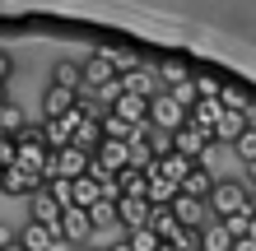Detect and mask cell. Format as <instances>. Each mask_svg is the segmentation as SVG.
<instances>
[{
  "instance_id": "cell-1",
  "label": "cell",
  "mask_w": 256,
  "mask_h": 251,
  "mask_svg": "<svg viewBox=\"0 0 256 251\" xmlns=\"http://www.w3.org/2000/svg\"><path fill=\"white\" fill-rule=\"evenodd\" d=\"M210 214L214 219H228V214H252V186H242L238 177H228V182H214V191H210Z\"/></svg>"
},
{
  "instance_id": "cell-2",
  "label": "cell",
  "mask_w": 256,
  "mask_h": 251,
  "mask_svg": "<svg viewBox=\"0 0 256 251\" xmlns=\"http://www.w3.org/2000/svg\"><path fill=\"white\" fill-rule=\"evenodd\" d=\"M88 168H94V154H84V149H56L47 158V168H42V182H74V177H84Z\"/></svg>"
},
{
  "instance_id": "cell-3",
  "label": "cell",
  "mask_w": 256,
  "mask_h": 251,
  "mask_svg": "<svg viewBox=\"0 0 256 251\" xmlns=\"http://www.w3.org/2000/svg\"><path fill=\"white\" fill-rule=\"evenodd\" d=\"M182 126H186V107L172 93H154V98H149V130L172 135V130H182Z\"/></svg>"
},
{
  "instance_id": "cell-4",
  "label": "cell",
  "mask_w": 256,
  "mask_h": 251,
  "mask_svg": "<svg viewBox=\"0 0 256 251\" xmlns=\"http://www.w3.org/2000/svg\"><path fill=\"white\" fill-rule=\"evenodd\" d=\"M47 158H52V149H47V140H42V126H28L24 135L14 140V163H19V168L42 172V168H47Z\"/></svg>"
},
{
  "instance_id": "cell-5",
  "label": "cell",
  "mask_w": 256,
  "mask_h": 251,
  "mask_svg": "<svg viewBox=\"0 0 256 251\" xmlns=\"http://www.w3.org/2000/svg\"><path fill=\"white\" fill-rule=\"evenodd\" d=\"M130 163V144H122V140H102L98 149H94V168L88 172H98V177H116Z\"/></svg>"
},
{
  "instance_id": "cell-6",
  "label": "cell",
  "mask_w": 256,
  "mask_h": 251,
  "mask_svg": "<svg viewBox=\"0 0 256 251\" xmlns=\"http://www.w3.org/2000/svg\"><path fill=\"white\" fill-rule=\"evenodd\" d=\"M108 84H116V70L108 61V51H94L84 61V88H80V98H94L98 88H108Z\"/></svg>"
},
{
  "instance_id": "cell-7",
  "label": "cell",
  "mask_w": 256,
  "mask_h": 251,
  "mask_svg": "<svg viewBox=\"0 0 256 251\" xmlns=\"http://www.w3.org/2000/svg\"><path fill=\"white\" fill-rule=\"evenodd\" d=\"M116 88H122V93H130V98H144V102L154 98V93H163L154 65H140V70H130V75H116Z\"/></svg>"
},
{
  "instance_id": "cell-8",
  "label": "cell",
  "mask_w": 256,
  "mask_h": 251,
  "mask_svg": "<svg viewBox=\"0 0 256 251\" xmlns=\"http://www.w3.org/2000/svg\"><path fill=\"white\" fill-rule=\"evenodd\" d=\"M168 210H172V219H177V224H182L186 233H200V228L210 224V219H214L205 200H191V196H177V200L168 205Z\"/></svg>"
},
{
  "instance_id": "cell-9",
  "label": "cell",
  "mask_w": 256,
  "mask_h": 251,
  "mask_svg": "<svg viewBox=\"0 0 256 251\" xmlns=\"http://www.w3.org/2000/svg\"><path fill=\"white\" fill-rule=\"evenodd\" d=\"M42 186H47V182H42V172H28L19 163L0 172V191H5V196H38Z\"/></svg>"
},
{
  "instance_id": "cell-10",
  "label": "cell",
  "mask_w": 256,
  "mask_h": 251,
  "mask_svg": "<svg viewBox=\"0 0 256 251\" xmlns=\"http://www.w3.org/2000/svg\"><path fill=\"white\" fill-rule=\"evenodd\" d=\"M28 224H42L47 233H56V238H61V205L47 196V186H42L38 196L28 200Z\"/></svg>"
},
{
  "instance_id": "cell-11",
  "label": "cell",
  "mask_w": 256,
  "mask_h": 251,
  "mask_svg": "<svg viewBox=\"0 0 256 251\" xmlns=\"http://www.w3.org/2000/svg\"><path fill=\"white\" fill-rule=\"evenodd\" d=\"M219 121H224V102H219V98H200V102L186 112V126H196V130L210 135V140H214V126H219Z\"/></svg>"
},
{
  "instance_id": "cell-12",
  "label": "cell",
  "mask_w": 256,
  "mask_h": 251,
  "mask_svg": "<svg viewBox=\"0 0 256 251\" xmlns=\"http://www.w3.org/2000/svg\"><path fill=\"white\" fill-rule=\"evenodd\" d=\"M102 200V191H98V177L94 172H84V177H74L70 182V210H94V205Z\"/></svg>"
},
{
  "instance_id": "cell-13",
  "label": "cell",
  "mask_w": 256,
  "mask_h": 251,
  "mask_svg": "<svg viewBox=\"0 0 256 251\" xmlns=\"http://www.w3.org/2000/svg\"><path fill=\"white\" fill-rule=\"evenodd\" d=\"M149 210H154L149 200H130V196H122V200H116V224H122L126 233H135V228L149 224Z\"/></svg>"
},
{
  "instance_id": "cell-14",
  "label": "cell",
  "mask_w": 256,
  "mask_h": 251,
  "mask_svg": "<svg viewBox=\"0 0 256 251\" xmlns=\"http://www.w3.org/2000/svg\"><path fill=\"white\" fill-rule=\"evenodd\" d=\"M210 191H214V172H210V163H196L186 172V182L177 196H191V200H210Z\"/></svg>"
},
{
  "instance_id": "cell-15",
  "label": "cell",
  "mask_w": 256,
  "mask_h": 251,
  "mask_svg": "<svg viewBox=\"0 0 256 251\" xmlns=\"http://www.w3.org/2000/svg\"><path fill=\"white\" fill-rule=\"evenodd\" d=\"M61 238L74 242V247H84L88 238H94V228H88V214H84V210H61Z\"/></svg>"
},
{
  "instance_id": "cell-16",
  "label": "cell",
  "mask_w": 256,
  "mask_h": 251,
  "mask_svg": "<svg viewBox=\"0 0 256 251\" xmlns=\"http://www.w3.org/2000/svg\"><path fill=\"white\" fill-rule=\"evenodd\" d=\"M74 98H80V93H70V88H56V84H47V93H42V121H56V116H66V112L74 107Z\"/></svg>"
},
{
  "instance_id": "cell-17",
  "label": "cell",
  "mask_w": 256,
  "mask_h": 251,
  "mask_svg": "<svg viewBox=\"0 0 256 251\" xmlns=\"http://www.w3.org/2000/svg\"><path fill=\"white\" fill-rule=\"evenodd\" d=\"M247 126H252V121H247V112H228V107H224V121L214 126V144H238Z\"/></svg>"
},
{
  "instance_id": "cell-18",
  "label": "cell",
  "mask_w": 256,
  "mask_h": 251,
  "mask_svg": "<svg viewBox=\"0 0 256 251\" xmlns=\"http://www.w3.org/2000/svg\"><path fill=\"white\" fill-rule=\"evenodd\" d=\"M191 168H196V163H191V158H182V154H168V158H158V163H154V172L163 177V182H172L177 191H182V182H186Z\"/></svg>"
},
{
  "instance_id": "cell-19",
  "label": "cell",
  "mask_w": 256,
  "mask_h": 251,
  "mask_svg": "<svg viewBox=\"0 0 256 251\" xmlns=\"http://www.w3.org/2000/svg\"><path fill=\"white\" fill-rule=\"evenodd\" d=\"M52 84H56V88H70V93H80V88H84V65H80V61H56Z\"/></svg>"
},
{
  "instance_id": "cell-20",
  "label": "cell",
  "mask_w": 256,
  "mask_h": 251,
  "mask_svg": "<svg viewBox=\"0 0 256 251\" xmlns=\"http://www.w3.org/2000/svg\"><path fill=\"white\" fill-rule=\"evenodd\" d=\"M52 242H56V233H47L42 224H24L19 228V247L24 251H52Z\"/></svg>"
},
{
  "instance_id": "cell-21",
  "label": "cell",
  "mask_w": 256,
  "mask_h": 251,
  "mask_svg": "<svg viewBox=\"0 0 256 251\" xmlns=\"http://www.w3.org/2000/svg\"><path fill=\"white\" fill-rule=\"evenodd\" d=\"M200 251H233V238L224 233L219 219H210V224L200 228Z\"/></svg>"
},
{
  "instance_id": "cell-22",
  "label": "cell",
  "mask_w": 256,
  "mask_h": 251,
  "mask_svg": "<svg viewBox=\"0 0 256 251\" xmlns=\"http://www.w3.org/2000/svg\"><path fill=\"white\" fill-rule=\"evenodd\" d=\"M116 191L130 200H144V172H135V168H122L116 172Z\"/></svg>"
},
{
  "instance_id": "cell-23",
  "label": "cell",
  "mask_w": 256,
  "mask_h": 251,
  "mask_svg": "<svg viewBox=\"0 0 256 251\" xmlns=\"http://www.w3.org/2000/svg\"><path fill=\"white\" fill-rule=\"evenodd\" d=\"M112 224H116V205L98 200L94 210H88V228H94V233H102V228H112Z\"/></svg>"
},
{
  "instance_id": "cell-24",
  "label": "cell",
  "mask_w": 256,
  "mask_h": 251,
  "mask_svg": "<svg viewBox=\"0 0 256 251\" xmlns=\"http://www.w3.org/2000/svg\"><path fill=\"white\" fill-rule=\"evenodd\" d=\"M126 168H135V172H149V168H154V149H149V140H130V163Z\"/></svg>"
},
{
  "instance_id": "cell-25",
  "label": "cell",
  "mask_w": 256,
  "mask_h": 251,
  "mask_svg": "<svg viewBox=\"0 0 256 251\" xmlns=\"http://www.w3.org/2000/svg\"><path fill=\"white\" fill-rule=\"evenodd\" d=\"M126 247H130V251H158L163 242H158L149 228H135V233H126Z\"/></svg>"
},
{
  "instance_id": "cell-26",
  "label": "cell",
  "mask_w": 256,
  "mask_h": 251,
  "mask_svg": "<svg viewBox=\"0 0 256 251\" xmlns=\"http://www.w3.org/2000/svg\"><path fill=\"white\" fill-rule=\"evenodd\" d=\"M233 149H238V158H242V163H247V168L256 163V130H252V126L242 130V140H238V144H233Z\"/></svg>"
},
{
  "instance_id": "cell-27",
  "label": "cell",
  "mask_w": 256,
  "mask_h": 251,
  "mask_svg": "<svg viewBox=\"0 0 256 251\" xmlns=\"http://www.w3.org/2000/svg\"><path fill=\"white\" fill-rule=\"evenodd\" d=\"M5 168H14V140L10 135L0 140V172H5Z\"/></svg>"
},
{
  "instance_id": "cell-28",
  "label": "cell",
  "mask_w": 256,
  "mask_h": 251,
  "mask_svg": "<svg viewBox=\"0 0 256 251\" xmlns=\"http://www.w3.org/2000/svg\"><path fill=\"white\" fill-rule=\"evenodd\" d=\"M10 242H19V233H14V228H10V224H0V251H5V247H10Z\"/></svg>"
},
{
  "instance_id": "cell-29",
  "label": "cell",
  "mask_w": 256,
  "mask_h": 251,
  "mask_svg": "<svg viewBox=\"0 0 256 251\" xmlns=\"http://www.w3.org/2000/svg\"><path fill=\"white\" fill-rule=\"evenodd\" d=\"M10 70H14V61H10V51H0V84L10 79Z\"/></svg>"
},
{
  "instance_id": "cell-30",
  "label": "cell",
  "mask_w": 256,
  "mask_h": 251,
  "mask_svg": "<svg viewBox=\"0 0 256 251\" xmlns=\"http://www.w3.org/2000/svg\"><path fill=\"white\" fill-rule=\"evenodd\" d=\"M233 251H256V242H252V238H242V242H233Z\"/></svg>"
},
{
  "instance_id": "cell-31",
  "label": "cell",
  "mask_w": 256,
  "mask_h": 251,
  "mask_svg": "<svg viewBox=\"0 0 256 251\" xmlns=\"http://www.w3.org/2000/svg\"><path fill=\"white\" fill-rule=\"evenodd\" d=\"M10 107V84H0V112Z\"/></svg>"
},
{
  "instance_id": "cell-32",
  "label": "cell",
  "mask_w": 256,
  "mask_h": 251,
  "mask_svg": "<svg viewBox=\"0 0 256 251\" xmlns=\"http://www.w3.org/2000/svg\"><path fill=\"white\" fill-rule=\"evenodd\" d=\"M247 238H252V242H256V214H252V224H247Z\"/></svg>"
},
{
  "instance_id": "cell-33",
  "label": "cell",
  "mask_w": 256,
  "mask_h": 251,
  "mask_svg": "<svg viewBox=\"0 0 256 251\" xmlns=\"http://www.w3.org/2000/svg\"><path fill=\"white\" fill-rule=\"evenodd\" d=\"M108 251H130V247H126V238H122V242H112V247H108Z\"/></svg>"
},
{
  "instance_id": "cell-34",
  "label": "cell",
  "mask_w": 256,
  "mask_h": 251,
  "mask_svg": "<svg viewBox=\"0 0 256 251\" xmlns=\"http://www.w3.org/2000/svg\"><path fill=\"white\" fill-rule=\"evenodd\" d=\"M247 177H252V191H256V163H252V168H247Z\"/></svg>"
},
{
  "instance_id": "cell-35",
  "label": "cell",
  "mask_w": 256,
  "mask_h": 251,
  "mask_svg": "<svg viewBox=\"0 0 256 251\" xmlns=\"http://www.w3.org/2000/svg\"><path fill=\"white\" fill-rule=\"evenodd\" d=\"M5 251H24V247H19V242H10V247H5Z\"/></svg>"
},
{
  "instance_id": "cell-36",
  "label": "cell",
  "mask_w": 256,
  "mask_h": 251,
  "mask_svg": "<svg viewBox=\"0 0 256 251\" xmlns=\"http://www.w3.org/2000/svg\"><path fill=\"white\" fill-rule=\"evenodd\" d=\"M158 251H172V247H158Z\"/></svg>"
},
{
  "instance_id": "cell-37",
  "label": "cell",
  "mask_w": 256,
  "mask_h": 251,
  "mask_svg": "<svg viewBox=\"0 0 256 251\" xmlns=\"http://www.w3.org/2000/svg\"><path fill=\"white\" fill-rule=\"evenodd\" d=\"M80 251H94V247H80Z\"/></svg>"
},
{
  "instance_id": "cell-38",
  "label": "cell",
  "mask_w": 256,
  "mask_h": 251,
  "mask_svg": "<svg viewBox=\"0 0 256 251\" xmlns=\"http://www.w3.org/2000/svg\"><path fill=\"white\" fill-rule=\"evenodd\" d=\"M0 140H5V130H0Z\"/></svg>"
}]
</instances>
